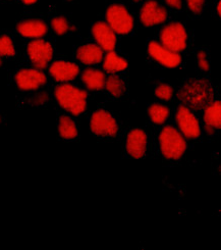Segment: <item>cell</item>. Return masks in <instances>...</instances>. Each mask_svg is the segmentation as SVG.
<instances>
[{
	"instance_id": "1",
	"label": "cell",
	"mask_w": 221,
	"mask_h": 250,
	"mask_svg": "<svg viewBox=\"0 0 221 250\" xmlns=\"http://www.w3.org/2000/svg\"><path fill=\"white\" fill-rule=\"evenodd\" d=\"M214 88L207 79L190 80L182 85L178 93L182 105L192 110L204 109L214 100Z\"/></svg>"
},
{
	"instance_id": "2",
	"label": "cell",
	"mask_w": 221,
	"mask_h": 250,
	"mask_svg": "<svg viewBox=\"0 0 221 250\" xmlns=\"http://www.w3.org/2000/svg\"><path fill=\"white\" fill-rule=\"evenodd\" d=\"M54 97L60 107L76 117L84 113L88 106L87 91L71 83L56 86Z\"/></svg>"
},
{
	"instance_id": "3",
	"label": "cell",
	"mask_w": 221,
	"mask_h": 250,
	"mask_svg": "<svg viewBox=\"0 0 221 250\" xmlns=\"http://www.w3.org/2000/svg\"><path fill=\"white\" fill-rule=\"evenodd\" d=\"M159 146L162 155L167 160H180L187 150V141L182 134L172 126H166L159 135Z\"/></svg>"
},
{
	"instance_id": "4",
	"label": "cell",
	"mask_w": 221,
	"mask_h": 250,
	"mask_svg": "<svg viewBox=\"0 0 221 250\" xmlns=\"http://www.w3.org/2000/svg\"><path fill=\"white\" fill-rule=\"evenodd\" d=\"M106 24L119 35H127L135 26L134 18L126 7L121 4H111L105 13Z\"/></svg>"
},
{
	"instance_id": "5",
	"label": "cell",
	"mask_w": 221,
	"mask_h": 250,
	"mask_svg": "<svg viewBox=\"0 0 221 250\" xmlns=\"http://www.w3.org/2000/svg\"><path fill=\"white\" fill-rule=\"evenodd\" d=\"M161 44L167 49L180 53L185 50L188 45V34L184 26L179 21L170 22L163 27L160 33Z\"/></svg>"
},
{
	"instance_id": "6",
	"label": "cell",
	"mask_w": 221,
	"mask_h": 250,
	"mask_svg": "<svg viewBox=\"0 0 221 250\" xmlns=\"http://www.w3.org/2000/svg\"><path fill=\"white\" fill-rule=\"evenodd\" d=\"M27 53L35 69L44 70L53 59V47L50 42L42 38L34 39L28 44Z\"/></svg>"
},
{
	"instance_id": "7",
	"label": "cell",
	"mask_w": 221,
	"mask_h": 250,
	"mask_svg": "<svg viewBox=\"0 0 221 250\" xmlns=\"http://www.w3.org/2000/svg\"><path fill=\"white\" fill-rule=\"evenodd\" d=\"M91 131L100 137H115L119 133V124L107 110L99 109L90 119Z\"/></svg>"
},
{
	"instance_id": "8",
	"label": "cell",
	"mask_w": 221,
	"mask_h": 250,
	"mask_svg": "<svg viewBox=\"0 0 221 250\" xmlns=\"http://www.w3.org/2000/svg\"><path fill=\"white\" fill-rule=\"evenodd\" d=\"M176 120L180 132L184 138L194 140L200 137L202 128L192 109L181 104L177 110Z\"/></svg>"
},
{
	"instance_id": "9",
	"label": "cell",
	"mask_w": 221,
	"mask_h": 250,
	"mask_svg": "<svg viewBox=\"0 0 221 250\" xmlns=\"http://www.w3.org/2000/svg\"><path fill=\"white\" fill-rule=\"evenodd\" d=\"M167 17V9L158 3L156 0H148L140 11V21L147 28L164 24Z\"/></svg>"
},
{
	"instance_id": "10",
	"label": "cell",
	"mask_w": 221,
	"mask_h": 250,
	"mask_svg": "<svg viewBox=\"0 0 221 250\" xmlns=\"http://www.w3.org/2000/svg\"><path fill=\"white\" fill-rule=\"evenodd\" d=\"M15 81L21 91H36L47 83V77L38 69H22L16 76Z\"/></svg>"
},
{
	"instance_id": "11",
	"label": "cell",
	"mask_w": 221,
	"mask_h": 250,
	"mask_svg": "<svg viewBox=\"0 0 221 250\" xmlns=\"http://www.w3.org/2000/svg\"><path fill=\"white\" fill-rule=\"evenodd\" d=\"M148 52L154 61L167 69H176L181 63V56L180 53L167 49L161 43L156 41L149 43Z\"/></svg>"
},
{
	"instance_id": "12",
	"label": "cell",
	"mask_w": 221,
	"mask_h": 250,
	"mask_svg": "<svg viewBox=\"0 0 221 250\" xmlns=\"http://www.w3.org/2000/svg\"><path fill=\"white\" fill-rule=\"evenodd\" d=\"M92 36L98 46L106 52L113 51L116 46V34L105 21H96L92 26Z\"/></svg>"
},
{
	"instance_id": "13",
	"label": "cell",
	"mask_w": 221,
	"mask_h": 250,
	"mask_svg": "<svg viewBox=\"0 0 221 250\" xmlns=\"http://www.w3.org/2000/svg\"><path fill=\"white\" fill-rule=\"evenodd\" d=\"M148 146L147 134L142 129H133L127 134L125 148L135 160H141L146 154Z\"/></svg>"
},
{
	"instance_id": "14",
	"label": "cell",
	"mask_w": 221,
	"mask_h": 250,
	"mask_svg": "<svg viewBox=\"0 0 221 250\" xmlns=\"http://www.w3.org/2000/svg\"><path fill=\"white\" fill-rule=\"evenodd\" d=\"M49 74L56 82L68 83L74 81L80 75V67L72 62L56 61L51 63Z\"/></svg>"
},
{
	"instance_id": "15",
	"label": "cell",
	"mask_w": 221,
	"mask_h": 250,
	"mask_svg": "<svg viewBox=\"0 0 221 250\" xmlns=\"http://www.w3.org/2000/svg\"><path fill=\"white\" fill-rule=\"evenodd\" d=\"M18 32L28 39H40L48 33V26L39 19H27L20 21L17 26Z\"/></svg>"
},
{
	"instance_id": "16",
	"label": "cell",
	"mask_w": 221,
	"mask_h": 250,
	"mask_svg": "<svg viewBox=\"0 0 221 250\" xmlns=\"http://www.w3.org/2000/svg\"><path fill=\"white\" fill-rule=\"evenodd\" d=\"M104 51L94 43L80 45L77 50V59L85 65H95L102 62Z\"/></svg>"
},
{
	"instance_id": "17",
	"label": "cell",
	"mask_w": 221,
	"mask_h": 250,
	"mask_svg": "<svg viewBox=\"0 0 221 250\" xmlns=\"http://www.w3.org/2000/svg\"><path fill=\"white\" fill-rule=\"evenodd\" d=\"M80 80L87 89L91 91H99L105 86L106 76L100 70L89 67L80 75Z\"/></svg>"
},
{
	"instance_id": "18",
	"label": "cell",
	"mask_w": 221,
	"mask_h": 250,
	"mask_svg": "<svg viewBox=\"0 0 221 250\" xmlns=\"http://www.w3.org/2000/svg\"><path fill=\"white\" fill-rule=\"evenodd\" d=\"M127 66H129L127 62L114 51L107 52L103 58V70L108 74L114 75L121 73L126 70Z\"/></svg>"
},
{
	"instance_id": "19",
	"label": "cell",
	"mask_w": 221,
	"mask_h": 250,
	"mask_svg": "<svg viewBox=\"0 0 221 250\" xmlns=\"http://www.w3.org/2000/svg\"><path fill=\"white\" fill-rule=\"evenodd\" d=\"M204 123L216 130L221 128V104L219 100H213L204 108Z\"/></svg>"
},
{
	"instance_id": "20",
	"label": "cell",
	"mask_w": 221,
	"mask_h": 250,
	"mask_svg": "<svg viewBox=\"0 0 221 250\" xmlns=\"http://www.w3.org/2000/svg\"><path fill=\"white\" fill-rule=\"evenodd\" d=\"M58 134L65 140L76 139L79 135V130L75 121L68 116H61L58 120Z\"/></svg>"
},
{
	"instance_id": "21",
	"label": "cell",
	"mask_w": 221,
	"mask_h": 250,
	"mask_svg": "<svg viewBox=\"0 0 221 250\" xmlns=\"http://www.w3.org/2000/svg\"><path fill=\"white\" fill-rule=\"evenodd\" d=\"M148 116L151 122L155 125H162L168 120L170 111L166 105L153 104L148 107Z\"/></svg>"
},
{
	"instance_id": "22",
	"label": "cell",
	"mask_w": 221,
	"mask_h": 250,
	"mask_svg": "<svg viewBox=\"0 0 221 250\" xmlns=\"http://www.w3.org/2000/svg\"><path fill=\"white\" fill-rule=\"evenodd\" d=\"M104 88L106 89L107 92L113 96L119 98L122 96L125 92V84L122 81V79L116 75H110L106 78L105 86Z\"/></svg>"
},
{
	"instance_id": "23",
	"label": "cell",
	"mask_w": 221,
	"mask_h": 250,
	"mask_svg": "<svg viewBox=\"0 0 221 250\" xmlns=\"http://www.w3.org/2000/svg\"><path fill=\"white\" fill-rule=\"evenodd\" d=\"M51 28L57 36H64L68 32L75 31V27H73L65 17H55L51 20Z\"/></svg>"
},
{
	"instance_id": "24",
	"label": "cell",
	"mask_w": 221,
	"mask_h": 250,
	"mask_svg": "<svg viewBox=\"0 0 221 250\" xmlns=\"http://www.w3.org/2000/svg\"><path fill=\"white\" fill-rule=\"evenodd\" d=\"M16 55L13 39L7 35H0V58H11Z\"/></svg>"
},
{
	"instance_id": "25",
	"label": "cell",
	"mask_w": 221,
	"mask_h": 250,
	"mask_svg": "<svg viewBox=\"0 0 221 250\" xmlns=\"http://www.w3.org/2000/svg\"><path fill=\"white\" fill-rule=\"evenodd\" d=\"M155 95L160 100L169 101L173 97V89L169 84L161 83L155 89Z\"/></svg>"
},
{
	"instance_id": "26",
	"label": "cell",
	"mask_w": 221,
	"mask_h": 250,
	"mask_svg": "<svg viewBox=\"0 0 221 250\" xmlns=\"http://www.w3.org/2000/svg\"><path fill=\"white\" fill-rule=\"evenodd\" d=\"M197 63L199 69L204 72L210 70V62H209L208 54L205 50H199L197 52Z\"/></svg>"
},
{
	"instance_id": "27",
	"label": "cell",
	"mask_w": 221,
	"mask_h": 250,
	"mask_svg": "<svg viewBox=\"0 0 221 250\" xmlns=\"http://www.w3.org/2000/svg\"><path fill=\"white\" fill-rule=\"evenodd\" d=\"M206 0H185V3L191 13L194 15L202 14Z\"/></svg>"
},
{
	"instance_id": "28",
	"label": "cell",
	"mask_w": 221,
	"mask_h": 250,
	"mask_svg": "<svg viewBox=\"0 0 221 250\" xmlns=\"http://www.w3.org/2000/svg\"><path fill=\"white\" fill-rule=\"evenodd\" d=\"M49 100V94L46 91L38 92L32 98V104L35 106H42Z\"/></svg>"
},
{
	"instance_id": "29",
	"label": "cell",
	"mask_w": 221,
	"mask_h": 250,
	"mask_svg": "<svg viewBox=\"0 0 221 250\" xmlns=\"http://www.w3.org/2000/svg\"><path fill=\"white\" fill-rule=\"evenodd\" d=\"M164 2L173 9H181L182 8V0H164Z\"/></svg>"
},
{
	"instance_id": "30",
	"label": "cell",
	"mask_w": 221,
	"mask_h": 250,
	"mask_svg": "<svg viewBox=\"0 0 221 250\" xmlns=\"http://www.w3.org/2000/svg\"><path fill=\"white\" fill-rule=\"evenodd\" d=\"M205 132H206L207 135L212 136V135H214L216 133V129L211 127V126H208V125H205Z\"/></svg>"
},
{
	"instance_id": "31",
	"label": "cell",
	"mask_w": 221,
	"mask_h": 250,
	"mask_svg": "<svg viewBox=\"0 0 221 250\" xmlns=\"http://www.w3.org/2000/svg\"><path fill=\"white\" fill-rule=\"evenodd\" d=\"M20 1H21L22 3L27 4V5H32V4L36 3V2L38 1V0H20Z\"/></svg>"
},
{
	"instance_id": "32",
	"label": "cell",
	"mask_w": 221,
	"mask_h": 250,
	"mask_svg": "<svg viewBox=\"0 0 221 250\" xmlns=\"http://www.w3.org/2000/svg\"><path fill=\"white\" fill-rule=\"evenodd\" d=\"M217 14H218V17L221 16V2L220 1L217 3Z\"/></svg>"
},
{
	"instance_id": "33",
	"label": "cell",
	"mask_w": 221,
	"mask_h": 250,
	"mask_svg": "<svg viewBox=\"0 0 221 250\" xmlns=\"http://www.w3.org/2000/svg\"><path fill=\"white\" fill-rule=\"evenodd\" d=\"M2 122H3V118H2V116H1V115H0V125L2 124Z\"/></svg>"
},
{
	"instance_id": "34",
	"label": "cell",
	"mask_w": 221,
	"mask_h": 250,
	"mask_svg": "<svg viewBox=\"0 0 221 250\" xmlns=\"http://www.w3.org/2000/svg\"><path fill=\"white\" fill-rule=\"evenodd\" d=\"M134 2H137V3H139V2H141V1H144V0H133Z\"/></svg>"
},
{
	"instance_id": "35",
	"label": "cell",
	"mask_w": 221,
	"mask_h": 250,
	"mask_svg": "<svg viewBox=\"0 0 221 250\" xmlns=\"http://www.w3.org/2000/svg\"><path fill=\"white\" fill-rule=\"evenodd\" d=\"M2 64V60H1V58H0V65Z\"/></svg>"
},
{
	"instance_id": "36",
	"label": "cell",
	"mask_w": 221,
	"mask_h": 250,
	"mask_svg": "<svg viewBox=\"0 0 221 250\" xmlns=\"http://www.w3.org/2000/svg\"><path fill=\"white\" fill-rule=\"evenodd\" d=\"M66 1H72V0H66Z\"/></svg>"
}]
</instances>
